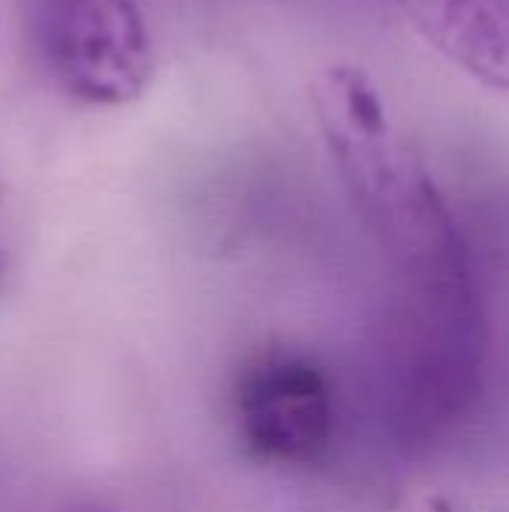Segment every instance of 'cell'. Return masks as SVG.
Returning a JSON list of instances; mask_svg holds the SVG:
<instances>
[{"instance_id":"3957f363","label":"cell","mask_w":509,"mask_h":512,"mask_svg":"<svg viewBox=\"0 0 509 512\" xmlns=\"http://www.w3.org/2000/svg\"><path fill=\"white\" fill-rule=\"evenodd\" d=\"M237 420L255 456L276 465H309L333 441L336 405L318 366L273 351L246 366L237 387Z\"/></svg>"},{"instance_id":"277c9868","label":"cell","mask_w":509,"mask_h":512,"mask_svg":"<svg viewBox=\"0 0 509 512\" xmlns=\"http://www.w3.org/2000/svg\"><path fill=\"white\" fill-rule=\"evenodd\" d=\"M405 9L438 51L509 90V0H405Z\"/></svg>"},{"instance_id":"7a4b0ae2","label":"cell","mask_w":509,"mask_h":512,"mask_svg":"<svg viewBox=\"0 0 509 512\" xmlns=\"http://www.w3.org/2000/svg\"><path fill=\"white\" fill-rule=\"evenodd\" d=\"M33 33L54 84L87 105L135 102L153 75V39L135 0H36Z\"/></svg>"},{"instance_id":"6da1fadb","label":"cell","mask_w":509,"mask_h":512,"mask_svg":"<svg viewBox=\"0 0 509 512\" xmlns=\"http://www.w3.org/2000/svg\"><path fill=\"white\" fill-rule=\"evenodd\" d=\"M399 267L405 291L387 339V402L396 429L420 441L477 399L489 330L468 246Z\"/></svg>"},{"instance_id":"5b68a950","label":"cell","mask_w":509,"mask_h":512,"mask_svg":"<svg viewBox=\"0 0 509 512\" xmlns=\"http://www.w3.org/2000/svg\"><path fill=\"white\" fill-rule=\"evenodd\" d=\"M75 512H102V510H99V507H78Z\"/></svg>"}]
</instances>
